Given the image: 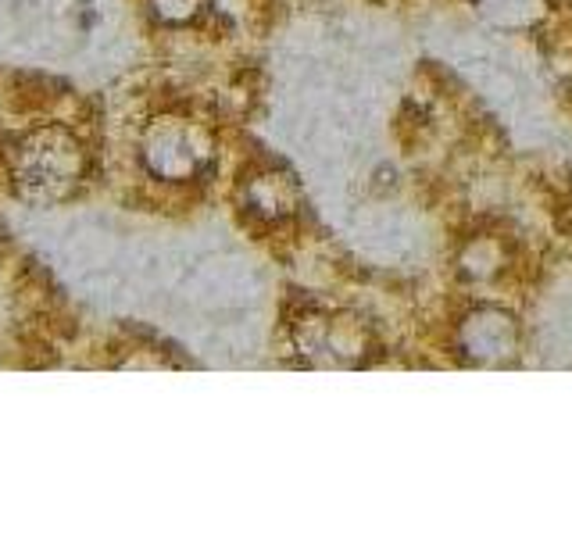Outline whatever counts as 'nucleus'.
<instances>
[{
	"label": "nucleus",
	"instance_id": "1",
	"mask_svg": "<svg viewBox=\"0 0 572 536\" xmlns=\"http://www.w3.org/2000/svg\"><path fill=\"white\" fill-rule=\"evenodd\" d=\"M251 208L265 218H279L286 211V186L279 176H261L251 186Z\"/></svg>",
	"mask_w": 572,
	"mask_h": 536
},
{
	"label": "nucleus",
	"instance_id": "2",
	"mask_svg": "<svg viewBox=\"0 0 572 536\" xmlns=\"http://www.w3.org/2000/svg\"><path fill=\"white\" fill-rule=\"evenodd\" d=\"M154 8H158V15L172 18V22H179V18H190L197 11V0H154Z\"/></svg>",
	"mask_w": 572,
	"mask_h": 536
}]
</instances>
